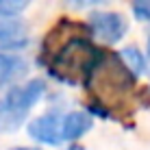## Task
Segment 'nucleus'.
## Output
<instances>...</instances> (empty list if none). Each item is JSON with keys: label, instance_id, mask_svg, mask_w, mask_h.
I'll list each match as a JSON object with an SVG mask.
<instances>
[{"label": "nucleus", "instance_id": "4468645a", "mask_svg": "<svg viewBox=\"0 0 150 150\" xmlns=\"http://www.w3.org/2000/svg\"><path fill=\"white\" fill-rule=\"evenodd\" d=\"M68 150H81V148H68Z\"/></svg>", "mask_w": 150, "mask_h": 150}, {"label": "nucleus", "instance_id": "9b49d317", "mask_svg": "<svg viewBox=\"0 0 150 150\" xmlns=\"http://www.w3.org/2000/svg\"><path fill=\"white\" fill-rule=\"evenodd\" d=\"M72 9H89V7H98V4H105L109 0H65Z\"/></svg>", "mask_w": 150, "mask_h": 150}, {"label": "nucleus", "instance_id": "7ed1b4c3", "mask_svg": "<svg viewBox=\"0 0 150 150\" xmlns=\"http://www.w3.org/2000/svg\"><path fill=\"white\" fill-rule=\"evenodd\" d=\"M63 115L65 113L50 109L44 115L35 117L28 124V135L39 144H48V146H59L63 139Z\"/></svg>", "mask_w": 150, "mask_h": 150}, {"label": "nucleus", "instance_id": "9d476101", "mask_svg": "<svg viewBox=\"0 0 150 150\" xmlns=\"http://www.w3.org/2000/svg\"><path fill=\"white\" fill-rule=\"evenodd\" d=\"M133 13H135L137 20L148 22L150 20V0H135L133 2Z\"/></svg>", "mask_w": 150, "mask_h": 150}, {"label": "nucleus", "instance_id": "1a4fd4ad", "mask_svg": "<svg viewBox=\"0 0 150 150\" xmlns=\"http://www.w3.org/2000/svg\"><path fill=\"white\" fill-rule=\"evenodd\" d=\"M30 0H0V15H9L15 18L18 13H22L28 7Z\"/></svg>", "mask_w": 150, "mask_h": 150}, {"label": "nucleus", "instance_id": "423d86ee", "mask_svg": "<svg viewBox=\"0 0 150 150\" xmlns=\"http://www.w3.org/2000/svg\"><path fill=\"white\" fill-rule=\"evenodd\" d=\"M28 63L18 54H0V89L15 87L22 76H26Z\"/></svg>", "mask_w": 150, "mask_h": 150}, {"label": "nucleus", "instance_id": "6e6552de", "mask_svg": "<svg viewBox=\"0 0 150 150\" xmlns=\"http://www.w3.org/2000/svg\"><path fill=\"white\" fill-rule=\"evenodd\" d=\"M120 57H122V61L126 63V68L133 72V74H142L144 72V68H146V59H144V54L139 52L137 48H124L122 52H120Z\"/></svg>", "mask_w": 150, "mask_h": 150}, {"label": "nucleus", "instance_id": "20e7f679", "mask_svg": "<svg viewBox=\"0 0 150 150\" xmlns=\"http://www.w3.org/2000/svg\"><path fill=\"white\" fill-rule=\"evenodd\" d=\"M87 24L91 35L102 44H117L126 35V20L120 13H91Z\"/></svg>", "mask_w": 150, "mask_h": 150}, {"label": "nucleus", "instance_id": "0eeeda50", "mask_svg": "<svg viewBox=\"0 0 150 150\" xmlns=\"http://www.w3.org/2000/svg\"><path fill=\"white\" fill-rule=\"evenodd\" d=\"M91 128V115L85 111H68L63 115V139L74 142Z\"/></svg>", "mask_w": 150, "mask_h": 150}, {"label": "nucleus", "instance_id": "ddd939ff", "mask_svg": "<svg viewBox=\"0 0 150 150\" xmlns=\"http://www.w3.org/2000/svg\"><path fill=\"white\" fill-rule=\"evenodd\" d=\"M13 150H35V148H13Z\"/></svg>", "mask_w": 150, "mask_h": 150}, {"label": "nucleus", "instance_id": "f257e3e1", "mask_svg": "<svg viewBox=\"0 0 150 150\" xmlns=\"http://www.w3.org/2000/svg\"><path fill=\"white\" fill-rule=\"evenodd\" d=\"M102 52L83 37H74L65 41L50 59V72L59 81L79 85V81L91 79L96 65L100 63Z\"/></svg>", "mask_w": 150, "mask_h": 150}, {"label": "nucleus", "instance_id": "f03ea898", "mask_svg": "<svg viewBox=\"0 0 150 150\" xmlns=\"http://www.w3.org/2000/svg\"><path fill=\"white\" fill-rule=\"evenodd\" d=\"M46 94V83L33 79L24 85H15L0 98V133H13L24 124L28 111Z\"/></svg>", "mask_w": 150, "mask_h": 150}, {"label": "nucleus", "instance_id": "f8f14e48", "mask_svg": "<svg viewBox=\"0 0 150 150\" xmlns=\"http://www.w3.org/2000/svg\"><path fill=\"white\" fill-rule=\"evenodd\" d=\"M146 65H148V74H150V37H148V59H146Z\"/></svg>", "mask_w": 150, "mask_h": 150}, {"label": "nucleus", "instance_id": "39448f33", "mask_svg": "<svg viewBox=\"0 0 150 150\" xmlns=\"http://www.w3.org/2000/svg\"><path fill=\"white\" fill-rule=\"evenodd\" d=\"M28 44V28L22 20L0 15V50H18Z\"/></svg>", "mask_w": 150, "mask_h": 150}]
</instances>
